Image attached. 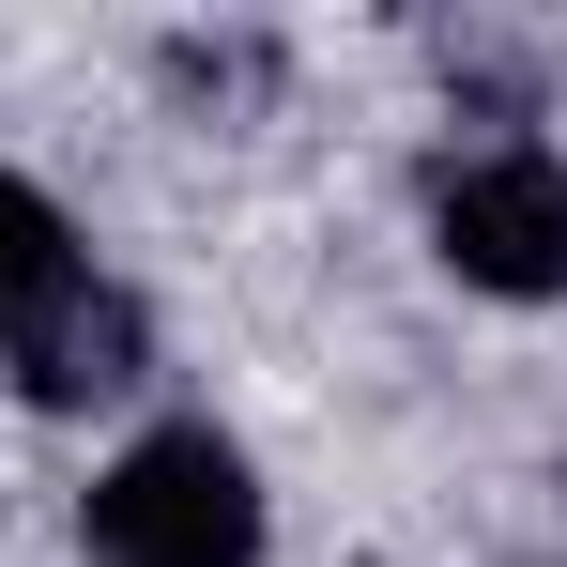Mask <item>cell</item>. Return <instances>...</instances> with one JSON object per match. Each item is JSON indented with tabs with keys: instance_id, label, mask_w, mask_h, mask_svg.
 <instances>
[{
	"instance_id": "cell-2",
	"label": "cell",
	"mask_w": 567,
	"mask_h": 567,
	"mask_svg": "<svg viewBox=\"0 0 567 567\" xmlns=\"http://www.w3.org/2000/svg\"><path fill=\"white\" fill-rule=\"evenodd\" d=\"M430 246L461 291H567V154L475 138L430 169Z\"/></svg>"
},
{
	"instance_id": "cell-1",
	"label": "cell",
	"mask_w": 567,
	"mask_h": 567,
	"mask_svg": "<svg viewBox=\"0 0 567 567\" xmlns=\"http://www.w3.org/2000/svg\"><path fill=\"white\" fill-rule=\"evenodd\" d=\"M93 567H261V475L215 430H138L93 475Z\"/></svg>"
},
{
	"instance_id": "cell-3",
	"label": "cell",
	"mask_w": 567,
	"mask_h": 567,
	"mask_svg": "<svg viewBox=\"0 0 567 567\" xmlns=\"http://www.w3.org/2000/svg\"><path fill=\"white\" fill-rule=\"evenodd\" d=\"M0 353H16V383H31L47 414H78V399H123L154 338H138V307H123V291H107L93 261H78V277L47 291L31 322H0Z\"/></svg>"
},
{
	"instance_id": "cell-4",
	"label": "cell",
	"mask_w": 567,
	"mask_h": 567,
	"mask_svg": "<svg viewBox=\"0 0 567 567\" xmlns=\"http://www.w3.org/2000/svg\"><path fill=\"white\" fill-rule=\"evenodd\" d=\"M62 277H78V246H62V215H47V199H31L16 169H0V322H31V307H47Z\"/></svg>"
}]
</instances>
